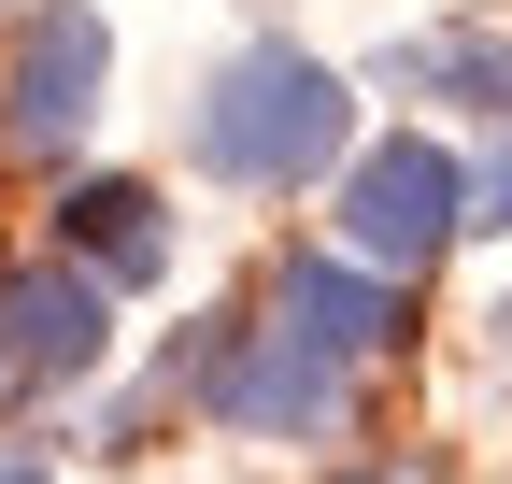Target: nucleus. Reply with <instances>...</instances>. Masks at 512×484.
I'll return each instance as SVG.
<instances>
[{"instance_id": "f257e3e1", "label": "nucleus", "mask_w": 512, "mask_h": 484, "mask_svg": "<svg viewBox=\"0 0 512 484\" xmlns=\"http://www.w3.org/2000/svg\"><path fill=\"white\" fill-rule=\"evenodd\" d=\"M185 157H200L214 186L285 200V186H313V171L356 157V86L313 43H242L228 72L200 86V114H185Z\"/></svg>"}, {"instance_id": "f03ea898", "label": "nucleus", "mask_w": 512, "mask_h": 484, "mask_svg": "<svg viewBox=\"0 0 512 484\" xmlns=\"http://www.w3.org/2000/svg\"><path fill=\"white\" fill-rule=\"evenodd\" d=\"M171 385L214 413V428H242V442H328L342 413H356V371L328 342H299L285 314L271 328H242V314H214L200 342L171 356Z\"/></svg>"}, {"instance_id": "7ed1b4c3", "label": "nucleus", "mask_w": 512, "mask_h": 484, "mask_svg": "<svg viewBox=\"0 0 512 484\" xmlns=\"http://www.w3.org/2000/svg\"><path fill=\"white\" fill-rule=\"evenodd\" d=\"M328 228H342V257H370V271H427L441 242L470 228V157L427 143V129H384V143L342 157Z\"/></svg>"}, {"instance_id": "20e7f679", "label": "nucleus", "mask_w": 512, "mask_h": 484, "mask_svg": "<svg viewBox=\"0 0 512 484\" xmlns=\"http://www.w3.org/2000/svg\"><path fill=\"white\" fill-rule=\"evenodd\" d=\"M100 86H114V29L86 0H29L0 57V157H72L100 129Z\"/></svg>"}, {"instance_id": "39448f33", "label": "nucleus", "mask_w": 512, "mask_h": 484, "mask_svg": "<svg viewBox=\"0 0 512 484\" xmlns=\"http://www.w3.org/2000/svg\"><path fill=\"white\" fill-rule=\"evenodd\" d=\"M100 356H114V285L86 257L0 271V385H86Z\"/></svg>"}, {"instance_id": "423d86ee", "label": "nucleus", "mask_w": 512, "mask_h": 484, "mask_svg": "<svg viewBox=\"0 0 512 484\" xmlns=\"http://www.w3.org/2000/svg\"><path fill=\"white\" fill-rule=\"evenodd\" d=\"M271 314H285L299 342H328L342 371H370V356H399V342H413V299H399V271L342 257V242H299V257L271 271Z\"/></svg>"}, {"instance_id": "0eeeda50", "label": "nucleus", "mask_w": 512, "mask_h": 484, "mask_svg": "<svg viewBox=\"0 0 512 484\" xmlns=\"http://www.w3.org/2000/svg\"><path fill=\"white\" fill-rule=\"evenodd\" d=\"M57 257H86L100 285H157V271H171V214H157V186L86 171V186L57 200Z\"/></svg>"}, {"instance_id": "6e6552de", "label": "nucleus", "mask_w": 512, "mask_h": 484, "mask_svg": "<svg viewBox=\"0 0 512 484\" xmlns=\"http://www.w3.org/2000/svg\"><path fill=\"white\" fill-rule=\"evenodd\" d=\"M384 72L427 86V100H470V114H498V129H512V29H413Z\"/></svg>"}, {"instance_id": "1a4fd4ad", "label": "nucleus", "mask_w": 512, "mask_h": 484, "mask_svg": "<svg viewBox=\"0 0 512 484\" xmlns=\"http://www.w3.org/2000/svg\"><path fill=\"white\" fill-rule=\"evenodd\" d=\"M470 228H512V143H498V157L470 171Z\"/></svg>"}, {"instance_id": "9d476101", "label": "nucleus", "mask_w": 512, "mask_h": 484, "mask_svg": "<svg viewBox=\"0 0 512 484\" xmlns=\"http://www.w3.org/2000/svg\"><path fill=\"white\" fill-rule=\"evenodd\" d=\"M356 484H441V456H399V470H356Z\"/></svg>"}, {"instance_id": "9b49d317", "label": "nucleus", "mask_w": 512, "mask_h": 484, "mask_svg": "<svg viewBox=\"0 0 512 484\" xmlns=\"http://www.w3.org/2000/svg\"><path fill=\"white\" fill-rule=\"evenodd\" d=\"M0 484H43V456H0Z\"/></svg>"}, {"instance_id": "f8f14e48", "label": "nucleus", "mask_w": 512, "mask_h": 484, "mask_svg": "<svg viewBox=\"0 0 512 484\" xmlns=\"http://www.w3.org/2000/svg\"><path fill=\"white\" fill-rule=\"evenodd\" d=\"M484 328H498V371H512V299H498V314H484Z\"/></svg>"}, {"instance_id": "ddd939ff", "label": "nucleus", "mask_w": 512, "mask_h": 484, "mask_svg": "<svg viewBox=\"0 0 512 484\" xmlns=\"http://www.w3.org/2000/svg\"><path fill=\"white\" fill-rule=\"evenodd\" d=\"M0 15H15V0H0Z\"/></svg>"}]
</instances>
